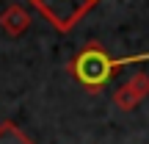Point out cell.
<instances>
[{
    "label": "cell",
    "mask_w": 149,
    "mask_h": 144,
    "mask_svg": "<svg viewBox=\"0 0 149 144\" xmlns=\"http://www.w3.org/2000/svg\"><path fill=\"white\" fill-rule=\"evenodd\" d=\"M141 61H149V53H135V55H127V58H113V55L94 39V42H86L69 58L66 72H69L86 91L100 94V91L105 89V83L113 78V72H119L122 67H130V64H141Z\"/></svg>",
    "instance_id": "obj_1"
},
{
    "label": "cell",
    "mask_w": 149,
    "mask_h": 144,
    "mask_svg": "<svg viewBox=\"0 0 149 144\" xmlns=\"http://www.w3.org/2000/svg\"><path fill=\"white\" fill-rule=\"evenodd\" d=\"M100 0H28L31 8H36L58 33H69Z\"/></svg>",
    "instance_id": "obj_2"
},
{
    "label": "cell",
    "mask_w": 149,
    "mask_h": 144,
    "mask_svg": "<svg viewBox=\"0 0 149 144\" xmlns=\"http://www.w3.org/2000/svg\"><path fill=\"white\" fill-rule=\"evenodd\" d=\"M144 97H149V75L146 72H135L130 75V80L124 86H119L113 94V105L122 111H133Z\"/></svg>",
    "instance_id": "obj_3"
},
{
    "label": "cell",
    "mask_w": 149,
    "mask_h": 144,
    "mask_svg": "<svg viewBox=\"0 0 149 144\" xmlns=\"http://www.w3.org/2000/svg\"><path fill=\"white\" fill-rule=\"evenodd\" d=\"M0 28H3L8 36H22V33L31 28V11L19 3H11L0 11Z\"/></svg>",
    "instance_id": "obj_4"
},
{
    "label": "cell",
    "mask_w": 149,
    "mask_h": 144,
    "mask_svg": "<svg viewBox=\"0 0 149 144\" xmlns=\"http://www.w3.org/2000/svg\"><path fill=\"white\" fill-rule=\"evenodd\" d=\"M0 144H36L28 133H22L14 122H0Z\"/></svg>",
    "instance_id": "obj_5"
}]
</instances>
